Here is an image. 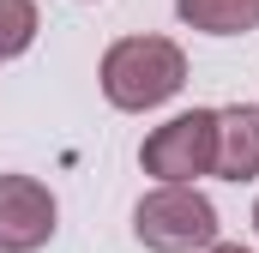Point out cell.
I'll list each match as a JSON object with an SVG mask.
<instances>
[{
    "label": "cell",
    "mask_w": 259,
    "mask_h": 253,
    "mask_svg": "<svg viewBox=\"0 0 259 253\" xmlns=\"http://www.w3.org/2000/svg\"><path fill=\"white\" fill-rule=\"evenodd\" d=\"M181 24H193L205 36H241L259 30V0H175Z\"/></svg>",
    "instance_id": "8992f818"
},
{
    "label": "cell",
    "mask_w": 259,
    "mask_h": 253,
    "mask_svg": "<svg viewBox=\"0 0 259 253\" xmlns=\"http://www.w3.org/2000/svg\"><path fill=\"white\" fill-rule=\"evenodd\" d=\"M55 235V193L36 175H0V253H36Z\"/></svg>",
    "instance_id": "277c9868"
},
{
    "label": "cell",
    "mask_w": 259,
    "mask_h": 253,
    "mask_svg": "<svg viewBox=\"0 0 259 253\" xmlns=\"http://www.w3.org/2000/svg\"><path fill=\"white\" fill-rule=\"evenodd\" d=\"M217 175H229V181L259 175V103L217 109Z\"/></svg>",
    "instance_id": "5b68a950"
},
{
    "label": "cell",
    "mask_w": 259,
    "mask_h": 253,
    "mask_svg": "<svg viewBox=\"0 0 259 253\" xmlns=\"http://www.w3.org/2000/svg\"><path fill=\"white\" fill-rule=\"evenodd\" d=\"M139 163L163 187H193L199 175H211L217 169V109H187V115L163 121L145 139Z\"/></svg>",
    "instance_id": "3957f363"
},
{
    "label": "cell",
    "mask_w": 259,
    "mask_h": 253,
    "mask_svg": "<svg viewBox=\"0 0 259 253\" xmlns=\"http://www.w3.org/2000/svg\"><path fill=\"white\" fill-rule=\"evenodd\" d=\"M211 253H247V247H229V241H217V247H211Z\"/></svg>",
    "instance_id": "ba28073f"
},
{
    "label": "cell",
    "mask_w": 259,
    "mask_h": 253,
    "mask_svg": "<svg viewBox=\"0 0 259 253\" xmlns=\"http://www.w3.org/2000/svg\"><path fill=\"white\" fill-rule=\"evenodd\" d=\"M181 85H187V55L169 36H121L103 55V97L115 109L145 115V109L169 103Z\"/></svg>",
    "instance_id": "6da1fadb"
},
{
    "label": "cell",
    "mask_w": 259,
    "mask_h": 253,
    "mask_svg": "<svg viewBox=\"0 0 259 253\" xmlns=\"http://www.w3.org/2000/svg\"><path fill=\"white\" fill-rule=\"evenodd\" d=\"M36 0H0V61H18L36 43Z\"/></svg>",
    "instance_id": "52a82bcc"
},
{
    "label": "cell",
    "mask_w": 259,
    "mask_h": 253,
    "mask_svg": "<svg viewBox=\"0 0 259 253\" xmlns=\"http://www.w3.org/2000/svg\"><path fill=\"white\" fill-rule=\"evenodd\" d=\"M253 229H259V199H253Z\"/></svg>",
    "instance_id": "9c48e42d"
},
{
    "label": "cell",
    "mask_w": 259,
    "mask_h": 253,
    "mask_svg": "<svg viewBox=\"0 0 259 253\" xmlns=\"http://www.w3.org/2000/svg\"><path fill=\"white\" fill-rule=\"evenodd\" d=\"M133 235L157 253H187V247H217V205L199 187H157L139 199Z\"/></svg>",
    "instance_id": "7a4b0ae2"
}]
</instances>
